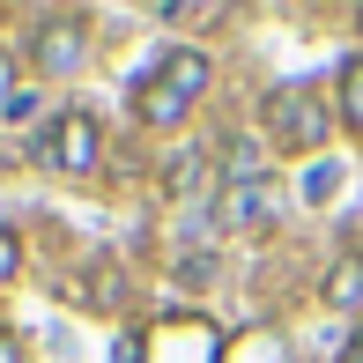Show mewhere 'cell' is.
<instances>
[{
    "label": "cell",
    "instance_id": "obj_13",
    "mask_svg": "<svg viewBox=\"0 0 363 363\" xmlns=\"http://www.w3.org/2000/svg\"><path fill=\"white\" fill-rule=\"evenodd\" d=\"M111 363H148V341H141V334H119V349H111Z\"/></svg>",
    "mask_w": 363,
    "mask_h": 363
},
{
    "label": "cell",
    "instance_id": "obj_4",
    "mask_svg": "<svg viewBox=\"0 0 363 363\" xmlns=\"http://www.w3.org/2000/svg\"><path fill=\"white\" fill-rule=\"evenodd\" d=\"M23 52H30V67H38V74L60 82V74H74L82 60H89V23H82V15H45V23L30 30Z\"/></svg>",
    "mask_w": 363,
    "mask_h": 363
},
{
    "label": "cell",
    "instance_id": "obj_15",
    "mask_svg": "<svg viewBox=\"0 0 363 363\" xmlns=\"http://www.w3.org/2000/svg\"><path fill=\"white\" fill-rule=\"evenodd\" d=\"M8 96H15V89H8V60H0V104H8Z\"/></svg>",
    "mask_w": 363,
    "mask_h": 363
},
{
    "label": "cell",
    "instance_id": "obj_2",
    "mask_svg": "<svg viewBox=\"0 0 363 363\" xmlns=\"http://www.w3.org/2000/svg\"><path fill=\"white\" fill-rule=\"evenodd\" d=\"M267 134L282 156H319L326 134H334V104H326L311 82H289V89L267 96Z\"/></svg>",
    "mask_w": 363,
    "mask_h": 363
},
{
    "label": "cell",
    "instance_id": "obj_11",
    "mask_svg": "<svg viewBox=\"0 0 363 363\" xmlns=\"http://www.w3.org/2000/svg\"><path fill=\"white\" fill-rule=\"evenodd\" d=\"M163 23H178V30H201V23H223V8H186V0H178V8H163Z\"/></svg>",
    "mask_w": 363,
    "mask_h": 363
},
{
    "label": "cell",
    "instance_id": "obj_7",
    "mask_svg": "<svg viewBox=\"0 0 363 363\" xmlns=\"http://www.w3.org/2000/svg\"><path fill=\"white\" fill-rule=\"evenodd\" d=\"M334 119L363 141V52H356V60H341V74H334Z\"/></svg>",
    "mask_w": 363,
    "mask_h": 363
},
{
    "label": "cell",
    "instance_id": "obj_6",
    "mask_svg": "<svg viewBox=\"0 0 363 363\" xmlns=\"http://www.w3.org/2000/svg\"><path fill=\"white\" fill-rule=\"evenodd\" d=\"M156 363H216V334H208L201 319L163 326V334H156Z\"/></svg>",
    "mask_w": 363,
    "mask_h": 363
},
{
    "label": "cell",
    "instance_id": "obj_10",
    "mask_svg": "<svg viewBox=\"0 0 363 363\" xmlns=\"http://www.w3.org/2000/svg\"><path fill=\"white\" fill-rule=\"evenodd\" d=\"M178 282H186V289H208V282H216V259H208V252H186V259H178Z\"/></svg>",
    "mask_w": 363,
    "mask_h": 363
},
{
    "label": "cell",
    "instance_id": "obj_3",
    "mask_svg": "<svg viewBox=\"0 0 363 363\" xmlns=\"http://www.w3.org/2000/svg\"><path fill=\"white\" fill-rule=\"evenodd\" d=\"M30 156H45L52 171L82 178V171H96V156H104V134H96V119H89V111H60V119L45 126L38 141H30Z\"/></svg>",
    "mask_w": 363,
    "mask_h": 363
},
{
    "label": "cell",
    "instance_id": "obj_5",
    "mask_svg": "<svg viewBox=\"0 0 363 363\" xmlns=\"http://www.w3.org/2000/svg\"><path fill=\"white\" fill-rule=\"evenodd\" d=\"M216 216H223L230 230H267L274 216H282V186H274V178H245V186H223Z\"/></svg>",
    "mask_w": 363,
    "mask_h": 363
},
{
    "label": "cell",
    "instance_id": "obj_12",
    "mask_svg": "<svg viewBox=\"0 0 363 363\" xmlns=\"http://www.w3.org/2000/svg\"><path fill=\"white\" fill-rule=\"evenodd\" d=\"M15 274H23V238L0 230V282H15Z\"/></svg>",
    "mask_w": 363,
    "mask_h": 363
},
{
    "label": "cell",
    "instance_id": "obj_14",
    "mask_svg": "<svg viewBox=\"0 0 363 363\" xmlns=\"http://www.w3.org/2000/svg\"><path fill=\"white\" fill-rule=\"evenodd\" d=\"M0 363H23V334L15 326H0Z\"/></svg>",
    "mask_w": 363,
    "mask_h": 363
},
{
    "label": "cell",
    "instance_id": "obj_9",
    "mask_svg": "<svg viewBox=\"0 0 363 363\" xmlns=\"http://www.w3.org/2000/svg\"><path fill=\"white\" fill-rule=\"evenodd\" d=\"M201 178H208V148H178V156L163 163V193H171V201H178V193H193Z\"/></svg>",
    "mask_w": 363,
    "mask_h": 363
},
{
    "label": "cell",
    "instance_id": "obj_1",
    "mask_svg": "<svg viewBox=\"0 0 363 363\" xmlns=\"http://www.w3.org/2000/svg\"><path fill=\"white\" fill-rule=\"evenodd\" d=\"M208 82H216L208 52H193V45L163 52L156 67L141 74V89H134V111H141V126H186V111L208 96Z\"/></svg>",
    "mask_w": 363,
    "mask_h": 363
},
{
    "label": "cell",
    "instance_id": "obj_8",
    "mask_svg": "<svg viewBox=\"0 0 363 363\" xmlns=\"http://www.w3.org/2000/svg\"><path fill=\"white\" fill-rule=\"evenodd\" d=\"M326 304L334 311H363V259L356 252H341L334 267H326Z\"/></svg>",
    "mask_w": 363,
    "mask_h": 363
}]
</instances>
